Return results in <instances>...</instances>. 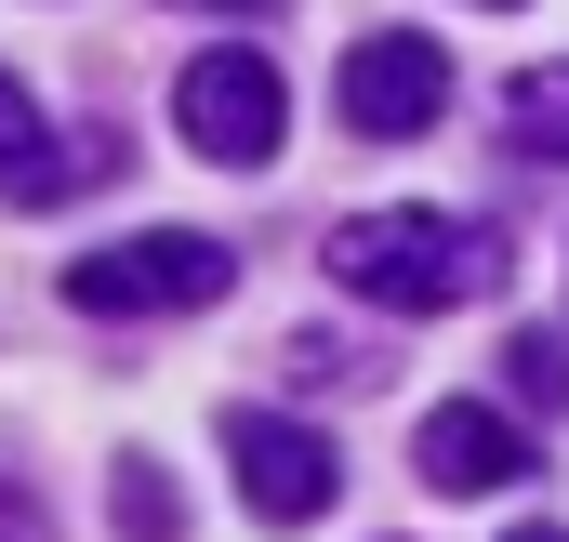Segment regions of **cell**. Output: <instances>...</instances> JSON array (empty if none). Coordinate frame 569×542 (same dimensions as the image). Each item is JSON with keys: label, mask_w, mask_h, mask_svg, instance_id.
Masks as SVG:
<instances>
[{"label": "cell", "mask_w": 569, "mask_h": 542, "mask_svg": "<svg viewBox=\"0 0 569 542\" xmlns=\"http://www.w3.org/2000/svg\"><path fill=\"white\" fill-rule=\"evenodd\" d=\"M212 13H279V0H212Z\"/></svg>", "instance_id": "obj_13"}, {"label": "cell", "mask_w": 569, "mask_h": 542, "mask_svg": "<svg viewBox=\"0 0 569 542\" xmlns=\"http://www.w3.org/2000/svg\"><path fill=\"white\" fill-rule=\"evenodd\" d=\"M503 384L517 410H569V331H503Z\"/></svg>", "instance_id": "obj_10"}, {"label": "cell", "mask_w": 569, "mask_h": 542, "mask_svg": "<svg viewBox=\"0 0 569 542\" xmlns=\"http://www.w3.org/2000/svg\"><path fill=\"white\" fill-rule=\"evenodd\" d=\"M239 291V252L199 239V225H146V239H107L67 265V304L80 318H186V304H226Z\"/></svg>", "instance_id": "obj_2"}, {"label": "cell", "mask_w": 569, "mask_h": 542, "mask_svg": "<svg viewBox=\"0 0 569 542\" xmlns=\"http://www.w3.org/2000/svg\"><path fill=\"white\" fill-rule=\"evenodd\" d=\"M107 516H120V542H186V503H172V476H159L146 450L107 463Z\"/></svg>", "instance_id": "obj_9"}, {"label": "cell", "mask_w": 569, "mask_h": 542, "mask_svg": "<svg viewBox=\"0 0 569 542\" xmlns=\"http://www.w3.org/2000/svg\"><path fill=\"white\" fill-rule=\"evenodd\" d=\"M0 542H53V516H40V490H27V476H0Z\"/></svg>", "instance_id": "obj_12"}, {"label": "cell", "mask_w": 569, "mask_h": 542, "mask_svg": "<svg viewBox=\"0 0 569 542\" xmlns=\"http://www.w3.org/2000/svg\"><path fill=\"white\" fill-rule=\"evenodd\" d=\"M172 133L199 145V159H226V172H266L291 133V93L279 67L252 53V40H212V53H186V80H172Z\"/></svg>", "instance_id": "obj_3"}, {"label": "cell", "mask_w": 569, "mask_h": 542, "mask_svg": "<svg viewBox=\"0 0 569 542\" xmlns=\"http://www.w3.org/2000/svg\"><path fill=\"white\" fill-rule=\"evenodd\" d=\"M226 463H239V503H252L266 530H318V516L345 503L331 436H318V423H291V410H226Z\"/></svg>", "instance_id": "obj_4"}, {"label": "cell", "mask_w": 569, "mask_h": 542, "mask_svg": "<svg viewBox=\"0 0 569 542\" xmlns=\"http://www.w3.org/2000/svg\"><path fill=\"white\" fill-rule=\"evenodd\" d=\"M107 172H120V145H107V133L67 145L40 107H27V80H0V212H53L67 185H107Z\"/></svg>", "instance_id": "obj_6"}, {"label": "cell", "mask_w": 569, "mask_h": 542, "mask_svg": "<svg viewBox=\"0 0 569 542\" xmlns=\"http://www.w3.org/2000/svg\"><path fill=\"white\" fill-rule=\"evenodd\" d=\"M279 358H291V384H318V398H331V384H371V371H385V358H371L358 331H291Z\"/></svg>", "instance_id": "obj_11"}, {"label": "cell", "mask_w": 569, "mask_h": 542, "mask_svg": "<svg viewBox=\"0 0 569 542\" xmlns=\"http://www.w3.org/2000/svg\"><path fill=\"white\" fill-rule=\"evenodd\" d=\"M490 120H503V145H517V159H543V172H569V67H517Z\"/></svg>", "instance_id": "obj_8"}, {"label": "cell", "mask_w": 569, "mask_h": 542, "mask_svg": "<svg viewBox=\"0 0 569 542\" xmlns=\"http://www.w3.org/2000/svg\"><path fill=\"white\" fill-rule=\"evenodd\" d=\"M411 463H425V490L477 503V490H517V476H530V436H517V423H503L490 398H450V410H425Z\"/></svg>", "instance_id": "obj_7"}, {"label": "cell", "mask_w": 569, "mask_h": 542, "mask_svg": "<svg viewBox=\"0 0 569 542\" xmlns=\"http://www.w3.org/2000/svg\"><path fill=\"white\" fill-rule=\"evenodd\" d=\"M331 107H345V133H358V145H411L437 107H450V53H437L425 27H371V40H345Z\"/></svg>", "instance_id": "obj_5"}, {"label": "cell", "mask_w": 569, "mask_h": 542, "mask_svg": "<svg viewBox=\"0 0 569 542\" xmlns=\"http://www.w3.org/2000/svg\"><path fill=\"white\" fill-rule=\"evenodd\" d=\"M331 278L358 304L437 318V304H477L503 278V225H477V212H345L331 225Z\"/></svg>", "instance_id": "obj_1"}, {"label": "cell", "mask_w": 569, "mask_h": 542, "mask_svg": "<svg viewBox=\"0 0 569 542\" xmlns=\"http://www.w3.org/2000/svg\"><path fill=\"white\" fill-rule=\"evenodd\" d=\"M503 542H569V530H503Z\"/></svg>", "instance_id": "obj_14"}, {"label": "cell", "mask_w": 569, "mask_h": 542, "mask_svg": "<svg viewBox=\"0 0 569 542\" xmlns=\"http://www.w3.org/2000/svg\"><path fill=\"white\" fill-rule=\"evenodd\" d=\"M490 13H517V0H490Z\"/></svg>", "instance_id": "obj_15"}]
</instances>
